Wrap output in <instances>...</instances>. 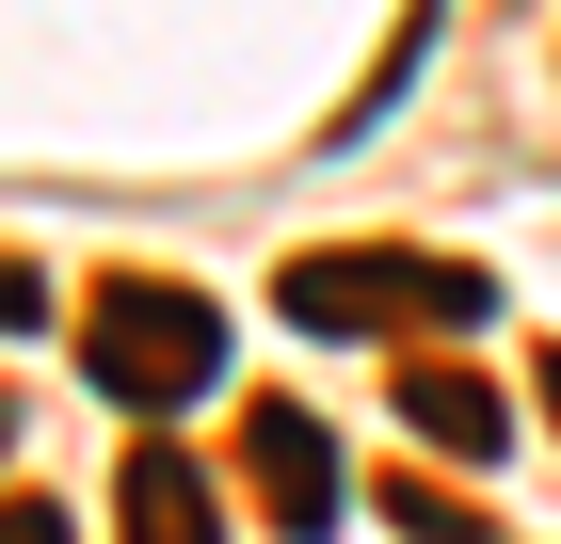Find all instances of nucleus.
Wrapping results in <instances>:
<instances>
[{"label":"nucleus","instance_id":"6e6552de","mask_svg":"<svg viewBox=\"0 0 561 544\" xmlns=\"http://www.w3.org/2000/svg\"><path fill=\"white\" fill-rule=\"evenodd\" d=\"M546 417H561V369H546Z\"/></svg>","mask_w":561,"mask_h":544},{"label":"nucleus","instance_id":"39448f33","mask_svg":"<svg viewBox=\"0 0 561 544\" xmlns=\"http://www.w3.org/2000/svg\"><path fill=\"white\" fill-rule=\"evenodd\" d=\"M401 417H417L433 449H466V464L514 432V417H497V384H481V369H449V352H417V369H401Z\"/></svg>","mask_w":561,"mask_h":544},{"label":"nucleus","instance_id":"f03ea898","mask_svg":"<svg viewBox=\"0 0 561 544\" xmlns=\"http://www.w3.org/2000/svg\"><path fill=\"white\" fill-rule=\"evenodd\" d=\"M289 321L305 336H466L481 321V273L466 256H305Z\"/></svg>","mask_w":561,"mask_h":544},{"label":"nucleus","instance_id":"0eeeda50","mask_svg":"<svg viewBox=\"0 0 561 544\" xmlns=\"http://www.w3.org/2000/svg\"><path fill=\"white\" fill-rule=\"evenodd\" d=\"M33 304H48V289H33V273H16V256H0V321H33Z\"/></svg>","mask_w":561,"mask_h":544},{"label":"nucleus","instance_id":"f257e3e1","mask_svg":"<svg viewBox=\"0 0 561 544\" xmlns=\"http://www.w3.org/2000/svg\"><path fill=\"white\" fill-rule=\"evenodd\" d=\"M81 369L113 384V401H193V384L225 369V304L209 289H176V273H113V289L81 304Z\"/></svg>","mask_w":561,"mask_h":544},{"label":"nucleus","instance_id":"20e7f679","mask_svg":"<svg viewBox=\"0 0 561 544\" xmlns=\"http://www.w3.org/2000/svg\"><path fill=\"white\" fill-rule=\"evenodd\" d=\"M113 544H225V497L193 449H129L113 464Z\"/></svg>","mask_w":561,"mask_h":544},{"label":"nucleus","instance_id":"423d86ee","mask_svg":"<svg viewBox=\"0 0 561 544\" xmlns=\"http://www.w3.org/2000/svg\"><path fill=\"white\" fill-rule=\"evenodd\" d=\"M0 544H81V529H65L48 497H0Z\"/></svg>","mask_w":561,"mask_h":544},{"label":"nucleus","instance_id":"7ed1b4c3","mask_svg":"<svg viewBox=\"0 0 561 544\" xmlns=\"http://www.w3.org/2000/svg\"><path fill=\"white\" fill-rule=\"evenodd\" d=\"M241 464H257V497H273V529H289V544H321V529H337V497H353V481H337V432L305 417V401H257V417H241Z\"/></svg>","mask_w":561,"mask_h":544}]
</instances>
